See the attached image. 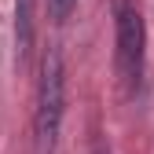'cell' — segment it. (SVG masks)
Here are the masks:
<instances>
[{"label":"cell","instance_id":"obj_4","mask_svg":"<svg viewBox=\"0 0 154 154\" xmlns=\"http://www.w3.org/2000/svg\"><path fill=\"white\" fill-rule=\"evenodd\" d=\"M77 8V0H48V15H51V22H66V18L73 15Z\"/></svg>","mask_w":154,"mask_h":154},{"label":"cell","instance_id":"obj_2","mask_svg":"<svg viewBox=\"0 0 154 154\" xmlns=\"http://www.w3.org/2000/svg\"><path fill=\"white\" fill-rule=\"evenodd\" d=\"M118 73L125 92H140L143 85V63H147V29H143V15L132 0H118Z\"/></svg>","mask_w":154,"mask_h":154},{"label":"cell","instance_id":"obj_3","mask_svg":"<svg viewBox=\"0 0 154 154\" xmlns=\"http://www.w3.org/2000/svg\"><path fill=\"white\" fill-rule=\"evenodd\" d=\"M15 44L18 55H26L33 44V0H15Z\"/></svg>","mask_w":154,"mask_h":154},{"label":"cell","instance_id":"obj_1","mask_svg":"<svg viewBox=\"0 0 154 154\" xmlns=\"http://www.w3.org/2000/svg\"><path fill=\"white\" fill-rule=\"evenodd\" d=\"M63 114H66V66H63V51L51 44L44 51L41 85H37V150L41 154H55Z\"/></svg>","mask_w":154,"mask_h":154}]
</instances>
